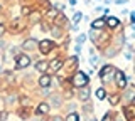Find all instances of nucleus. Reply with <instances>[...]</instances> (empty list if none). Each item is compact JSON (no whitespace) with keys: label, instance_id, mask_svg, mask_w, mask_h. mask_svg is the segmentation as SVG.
I'll return each mask as SVG.
<instances>
[{"label":"nucleus","instance_id":"nucleus-1","mask_svg":"<svg viewBox=\"0 0 135 121\" xmlns=\"http://www.w3.org/2000/svg\"><path fill=\"white\" fill-rule=\"evenodd\" d=\"M73 84H74V87L86 86V84H88V77H86V74H84V72H78V74H74V77H73Z\"/></svg>","mask_w":135,"mask_h":121},{"label":"nucleus","instance_id":"nucleus-2","mask_svg":"<svg viewBox=\"0 0 135 121\" xmlns=\"http://www.w3.org/2000/svg\"><path fill=\"white\" fill-rule=\"evenodd\" d=\"M113 69L112 66H105L103 69H101V72H100V77H101V81L103 82H107V81H110V77H112V72H113Z\"/></svg>","mask_w":135,"mask_h":121},{"label":"nucleus","instance_id":"nucleus-3","mask_svg":"<svg viewBox=\"0 0 135 121\" xmlns=\"http://www.w3.org/2000/svg\"><path fill=\"white\" fill-rule=\"evenodd\" d=\"M29 64H31L29 56H19V57H17V62H15V67L17 69H24V67H27Z\"/></svg>","mask_w":135,"mask_h":121},{"label":"nucleus","instance_id":"nucleus-4","mask_svg":"<svg viewBox=\"0 0 135 121\" xmlns=\"http://www.w3.org/2000/svg\"><path fill=\"white\" fill-rule=\"evenodd\" d=\"M115 79H117V86L122 87V89H125L127 87V76L122 72V71H118V72L115 74Z\"/></svg>","mask_w":135,"mask_h":121},{"label":"nucleus","instance_id":"nucleus-5","mask_svg":"<svg viewBox=\"0 0 135 121\" xmlns=\"http://www.w3.org/2000/svg\"><path fill=\"white\" fill-rule=\"evenodd\" d=\"M22 47H24V49H27V51H34V49L39 47V42H37L36 39H27V40H25V42L22 44Z\"/></svg>","mask_w":135,"mask_h":121},{"label":"nucleus","instance_id":"nucleus-6","mask_svg":"<svg viewBox=\"0 0 135 121\" xmlns=\"http://www.w3.org/2000/svg\"><path fill=\"white\" fill-rule=\"evenodd\" d=\"M39 47H41L42 54H47L51 49H52V42H51V40H42V42L39 44Z\"/></svg>","mask_w":135,"mask_h":121},{"label":"nucleus","instance_id":"nucleus-7","mask_svg":"<svg viewBox=\"0 0 135 121\" xmlns=\"http://www.w3.org/2000/svg\"><path fill=\"white\" fill-rule=\"evenodd\" d=\"M90 87L88 86H81V91H79V99L81 101H88V98H90Z\"/></svg>","mask_w":135,"mask_h":121},{"label":"nucleus","instance_id":"nucleus-8","mask_svg":"<svg viewBox=\"0 0 135 121\" xmlns=\"http://www.w3.org/2000/svg\"><path fill=\"white\" fill-rule=\"evenodd\" d=\"M62 67V61L61 59H54L52 62H49V67L47 69H51V71H54V72H56V71H59Z\"/></svg>","mask_w":135,"mask_h":121},{"label":"nucleus","instance_id":"nucleus-9","mask_svg":"<svg viewBox=\"0 0 135 121\" xmlns=\"http://www.w3.org/2000/svg\"><path fill=\"white\" fill-rule=\"evenodd\" d=\"M24 20H20V19H17V20H14L12 22V30H15V32H19V30H22L24 29Z\"/></svg>","mask_w":135,"mask_h":121},{"label":"nucleus","instance_id":"nucleus-10","mask_svg":"<svg viewBox=\"0 0 135 121\" xmlns=\"http://www.w3.org/2000/svg\"><path fill=\"white\" fill-rule=\"evenodd\" d=\"M39 84H41V87H49V84H51V77L46 74V76H42L41 79H39Z\"/></svg>","mask_w":135,"mask_h":121},{"label":"nucleus","instance_id":"nucleus-11","mask_svg":"<svg viewBox=\"0 0 135 121\" xmlns=\"http://www.w3.org/2000/svg\"><path fill=\"white\" fill-rule=\"evenodd\" d=\"M47 111H49V106L46 103H41L39 106H37V113H39V114H47Z\"/></svg>","mask_w":135,"mask_h":121},{"label":"nucleus","instance_id":"nucleus-12","mask_svg":"<svg viewBox=\"0 0 135 121\" xmlns=\"http://www.w3.org/2000/svg\"><path fill=\"white\" fill-rule=\"evenodd\" d=\"M47 67H49V62H46V61H39V62L36 64V69L41 71V72H42V71H46Z\"/></svg>","mask_w":135,"mask_h":121},{"label":"nucleus","instance_id":"nucleus-13","mask_svg":"<svg viewBox=\"0 0 135 121\" xmlns=\"http://www.w3.org/2000/svg\"><path fill=\"white\" fill-rule=\"evenodd\" d=\"M91 27H93V29H101V27H105V19H96L95 22L91 24Z\"/></svg>","mask_w":135,"mask_h":121},{"label":"nucleus","instance_id":"nucleus-14","mask_svg":"<svg viewBox=\"0 0 135 121\" xmlns=\"http://www.w3.org/2000/svg\"><path fill=\"white\" fill-rule=\"evenodd\" d=\"M107 20H108V25H110V27H117L118 24H120V22H118V19H117V17H108Z\"/></svg>","mask_w":135,"mask_h":121},{"label":"nucleus","instance_id":"nucleus-15","mask_svg":"<svg viewBox=\"0 0 135 121\" xmlns=\"http://www.w3.org/2000/svg\"><path fill=\"white\" fill-rule=\"evenodd\" d=\"M76 64H78V57H71L69 62H68V69H74Z\"/></svg>","mask_w":135,"mask_h":121},{"label":"nucleus","instance_id":"nucleus-16","mask_svg":"<svg viewBox=\"0 0 135 121\" xmlns=\"http://www.w3.org/2000/svg\"><path fill=\"white\" fill-rule=\"evenodd\" d=\"M105 96H107V93H105V89H103V87H100V89L96 91V98H98V99H103Z\"/></svg>","mask_w":135,"mask_h":121},{"label":"nucleus","instance_id":"nucleus-17","mask_svg":"<svg viewBox=\"0 0 135 121\" xmlns=\"http://www.w3.org/2000/svg\"><path fill=\"white\" fill-rule=\"evenodd\" d=\"M66 121H79V116L76 114V113H71V114H68V119Z\"/></svg>","mask_w":135,"mask_h":121},{"label":"nucleus","instance_id":"nucleus-18","mask_svg":"<svg viewBox=\"0 0 135 121\" xmlns=\"http://www.w3.org/2000/svg\"><path fill=\"white\" fill-rule=\"evenodd\" d=\"M133 89H130V91H127V93H125V99H127V101H132V99H133Z\"/></svg>","mask_w":135,"mask_h":121},{"label":"nucleus","instance_id":"nucleus-19","mask_svg":"<svg viewBox=\"0 0 135 121\" xmlns=\"http://www.w3.org/2000/svg\"><path fill=\"white\" fill-rule=\"evenodd\" d=\"M125 111H127V116H128V119H133V114H132V113H133V108H132V106H128Z\"/></svg>","mask_w":135,"mask_h":121},{"label":"nucleus","instance_id":"nucleus-20","mask_svg":"<svg viewBox=\"0 0 135 121\" xmlns=\"http://www.w3.org/2000/svg\"><path fill=\"white\" fill-rule=\"evenodd\" d=\"M79 20H81V14H79V12H76V14H74V17H73V24L76 25V24H78Z\"/></svg>","mask_w":135,"mask_h":121},{"label":"nucleus","instance_id":"nucleus-21","mask_svg":"<svg viewBox=\"0 0 135 121\" xmlns=\"http://www.w3.org/2000/svg\"><path fill=\"white\" fill-rule=\"evenodd\" d=\"M37 19H39V14H37V12H32V14H31V20H32V22H37Z\"/></svg>","mask_w":135,"mask_h":121},{"label":"nucleus","instance_id":"nucleus-22","mask_svg":"<svg viewBox=\"0 0 135 121\" xmlns=\"http://www.w3.org/2000/svg\"><path fill=\"white\" fill-rule=\"evenodd\" d=\"M52 34L56 37H61V30H59V27H52Z\"/></svg>","mask_w":135,"mask_h":121},{"label":"nucleus","instance_id":"nucleus-23","mask_svg":"<svg viewBox=\"0 0 135 121\" xmlns=\"http://www.w3.org/2000/svg\"><path fill=\"white\" fill-rule=\"evenodd\" d=\"M84 39H86V37H84V35L81 34V35H78V39H76V42H78V44H83V42H84Z\"/></svg>","mask_w":135,"mask_h":121},{"label":"nucleus","instance_id":"nucleus-24","mask_svg":"<svg viewBox=\"0 0 135 121\" xmlns=\"http://www.w3.org/2000/svg\"><path fill=\"white\" fill-rule=\"evenodd\" d=\"M7 119V113L5 111H0V121H5Z\"/></svg>","mask_w":135,"mask_h":121},{"label":"nucleus","instance_id":"nucleus-25","mask_svg":"<svg viewBox=\"0 0 135 121\" xmlns=\"http://www.w3.org/2000/svg\"><path fill=\"white\" fill-rule=\"evenodd\" d=\"M90 64L93 66V67H96V64H98V59H96V57H91V61H90Z\"/></svg>","mask_w":135,"mask_h":121},{"label":"nucleus","instance_id":"nucleus-26","mask_svg":"<svg viewBox=\"0 0 135 121\" xmlns=\"http://www.w3.org/2000/svg\"><path fill=\"white\" fill-rule=\"evenodd\" d=\"M110 103H112V104H117L118 103V96H112V98H110Z\"/></svg>","mask_w":135,"mask_h":121},{"label":"nucleus","instance_id":"nucleus-27","mask_svg":"<svg viewBox=\"0 0 135 121\" xmlns=\"http://www.w3.org/2000/svg\"><path fill=\"white\" fill-rule=\"evenodd\" d=\"M51 99H52L54 106H59V98H57V96H52V98H51Z\"/></svg>","mask_w":135,"mask_h":121},{"label":"nucleus","instance_id":"nucleus-28","mask_svg":"<svg viewBox=\"0 0 135 121\" xmlns=\"http://www.w3.org/2000/svg\"><path fill=\"white\" fill-rule=\"evenodd\" d=\"M117 51L118 49H112V51H107L105 54H107V56H113V54H117Z\"/></svg>","mask_w":135,"mask_h":121},{"label":"nucleus","instance_id":"nucleus-29","mask_svg":"<svg viewBox=\"0 0 135 121\" xmlns=\"http://www.w3.org/2000/svg\"><path fill=\"white\" fill-rule=\"evenodd\" d=\"M22 14H24V15H29V14H31V9H27V7H24V9H22Z\"/></svg>","mask_w":135,"mask_h":121},{"label":"nucleus","instance_id":"nucleus-30","mask_svg":"<svg viewBox=\"0 0 135 121\" xmlns=\"http://www.w3.org/2000/svg\"><path fill=\"white\" fill-rule=\"evenodd\" d=\"M62 22H64V15H59V17H57V24H62Z\"/></svg>","mask_w":135,"mask_h":121},{"label":"nucleus","instance_id":"nucleus-31","mask_svg":"<svg viewBox=\"0 0 135 121\" xmlns=\"http://www.w3.org/2000/svg\"><path fill=\"white\" fill-rule=\"evenodd\" d=\"M47 15H49V17H56V10H49Z\"/></svg>","mask_w":135,"mask_h":121},{"label":"nucleus","instance_id":"nucleus-32","mask_svg":"<svg viewBox=\"0 0 135 121\" xmlns=\"http://www.w3.org/2000/svg\"><path fill=\"white\" fill-rule=\"evenodd\" d=\"M15 101V96H10V98H8V101L7 103H14Z\"/></svg>","mask_w":135,"mask_h":121},{"label":"nucleus","instance_id":"nucleus-33","mask_svg":"<svg viewBox=\"0 0 135 121\" xmlns=\"http://www.w3.org/2000/svg\"><path fill=\"white\" fill-rule=\"evenodd\" d=\"M3 32H5V27H3V25H0V35H3Z\"/></svg>","mask_w":135,"mask_h":121},{"label":"nucleus","instance_id":"nucleus-34","mask_svg":"<svg viewBox=\"0 0 135 121\" xmlns=\"http://www.w3.org/2000/svg\"><path fill=\"white\" fill-rule=\"evenodd\" d=\"M110 119H112V118H110V114H107V116L103 118V121H110Z\"/></svg>","mask_w":135,"mask_h":121},{"label":"nucleus","instance_id":"nucleus-35","mask_svg":"<svg viewBox=\"0 0 135 121\" xmlns=\"http://www.w3.org/2000/svg\"><path fill=\"white\" fill-rule=\"evenodd\" d=\"M52 121H62V119H61V118H59V116H56V118H54Z\"/></svg>","mask_w":135,"mask_h":121},{"label":"nucleus","instance_id":"nucleus-36","mask_svg":"<svg viewBox=\"0 0 135 121\" xmlns=\"http://www.w3.org/2000/svg\"><path fill=\"white\" fill-rule=\"evenodd\" d=\"M90 121H96V119H90Z\"/></svg>","mask_w":135,"mask_h":121}]
</instances>
